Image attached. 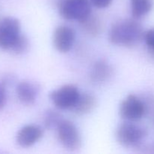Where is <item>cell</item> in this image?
Wrapping results in <instances>:
<instances>
[{"label": "cell", "instance_id": "1", "mask_svg": "<svg viewBox=\"0 0 154 154\" xmlns=\"http://www.w3.org/2000/svg\"><path fill=\"white\" fill-rule=\"evenodd\" d=\"M143 26L138 20L123 19L117 21L109 32V40L118 46L133 47L144 38Z\"/></svg>", "mask_w": 154, "mask_h": 154}, {"label": "cell", "instance_id": "12", "mask_svg": "<svg viewBox=\"0 0 154 154\" xmlns=\"http://www.w3.org/2000/svg\"><path fill=\"white\" fill-rule=\"evenodd\" d=\"M97 105V99L95 96L90 93H84L80 97L72 111L78 115H84L91 112Z\"/></svg>", "mask_w": 154, "mask_h": 154}, {"label": "cell", "instance_id": "19", "mask_svg": "<svg viewBox=\"0 0 154 154\" xmlns=\"http://www.w3.org/2000/svg\"><path fill=\"white\" fill-rule=\"evenodd\" d=\"M92 5L95 6L97 8H105L108 7L113 0H90Z\"/></svg>", "mask_w": 154, "mask_h": 154}, {"label": "cell", "instance_id": "16", "mask_svg": "<svg viewBox=\"0 0 154 154\" xmlns=\"http://www.w3.org/2000/svg\"><path fill=\"white\" fill-rule=\"evenodd\" d=\"M29 46V42L28 38L25 35H21L11 51L16 54H21L28 50Z\"/></svg>", "mask_w": 154, "mask_h": 154}, {"label": "cell", "instance_id": "3", "mask_svg": "<svg viewBox=\"0 0 154 154\" xmlns=\"http://www.w3.org/2000/svg\"><path fill=\"white\" fill-rule=\"evenodd\" d=\"M91 5L90 0H61L59 12L65 20L81 22L92 14Z\"/></svg>", "mask_w": 154, "mask_h": 154}, {"label": "cell", "instance_id": "2", "mask_svg": "<svg viewBox=\"0 0 154 154\" xmlns=\"http://www.w3.org/2000/svg\"><path fill=\"white\" fill-rule=\"evenodd\" d=\"M147 135L144 128L129 121L120 124L116 131L117 142L125 147H138Z\"/></svg>", "mask_w": 154, "mask_h": 154}, {"label": "cell", "instance_id": "8", "mask_svg": "<svg viewBox=\"0 0 154 154\" xmlns=\"http://www.w3.org/2000/svg\"><path fill=\"white\" fill-rule=\"evenodd\" d=\"M75 32L72 28L66 25L59 26L54 30L53 43L54 48L60 53H67L73 47Z\"/></svg>", "mask_w": 154, "mask_h": 154}, {"label": "cell", "instance_id": "13", "mask_svg": "<svg viewBox=\"0 0 154 154\" xmlns=\"http://www.w3.org/2000/svg\"><path fill=\"white\" fill-rule=\"evenodd\" d=\"M131 13L132 17L140 19L148 14L154 5L153 0H131Z\"/></svg>", "mask_w": 154, "mask_h": 154}, {"label": "cell", "instance_id": "17", "mask_svg": "<svg viewBox=\"0 0 154 154\" xmlns=\"http://www.w3.org/2000/svg\"><path fill=\"white\" fill-rule=\"evenodd\" d=\"M144 39L148 48L149 52L154 53V28L150 29L144 32Z\"/></svg>", "mask_w": 154, "mask_h": 154}, {"label": "cell", "instance_id": "4", "mask_svg": "<svg viewBox=\"0 0 154 154\" xmlns=\"http://www.w3.org/2000/svg\"><path fill=\"white\" fill-rule=\"evenodd\" d=\"M79 90L73 84H66L50 93L53 105L60 110H72L80 97Z\"/></svg>", "mask_w": 154, "mask_h": 154}, {"label": "cell", "instance_id": "9", "mask_svg": "<svg viewBox=\"0 0 154 154\" xmlns=\"http://www.w3.org/2000/svg\"><path fill=\"white\" fill-rule=\"evenodd\" d=\"M44 132L37 125H26L18 131L16 136L17 144L21 147H29L37 143L43 136Z\"/></svg>", "mask_w": 154, "mask_h": 154}, {"label": "cell", "instance_id": "7", "mask_svg": "<svg viewBox=\"0 0 154 154\" xmlns=\"http://www.w3.org/2000/svg\"><path fill=\"white\" fill-rule=\"evenodd\" d=\"M20 28V23L17 18H3L0 21V48L11 51L21 35Z\"/></svg>", "mask_w": 154, "mask_h": 154}, {"label": "cell", "instance_id": "6", "mask_svg": "<svg viewBox=\"0 0 154 154\" xmlns=\"http://www.w3.org/2000/svg\"><path fill=\"white\" fill-rule=\"evenodd\" d=\"M57 137L62 145L67 150L75 151L81 147V134L72 121L62 120L57 128Z\"/></svg>", "mask_w": 154, "mask_h": 154}, {"label": "cell", "instance_id": "14", "mask_svg": "<svg viewBox=\"0 0 154 154\" xmlns=\"http://www.w3.org/2000/svg\"><path fill=\"white\" fill-rule=\"evenodd\" d=\"M80 23L86 32L92 36L98 35L102 30L101 20L97 17L94 16L92 14Z\"/></svg>", "mask_w": 154, "mask_h": 154}, {"label": "cell", "instance_id": "11", "mask_svg": "<svg viewBox=\"0 0 154 154\" xmlns=\"http://www.w3.org/2000/svg\"><path fill=\"white\" fill-rule=\"evenodd\" d=\"M112 74L113 69L111 65L105 60H99L92 67L90 78L94 84H101L108 81Z\"/></svg>", "mask_w": 154, "mask_h": 154}, {"label": "cell", "instance_id": "20", "mask_svg": "<svg viewBox=\"0 0 154 154\" xmlns=\"http://www.w3.org/2000/svg\"><path fill=\"white\" fill-rule=\"evenodd\" d=\"M150 56H151V57L154 59V53H150Z\"/></svg>", "mask_w": 154, "mask_h": 154}, {"label": "cell", "instance_id": "18", "mask_svg": "<svg viewBox=\"0 0 154 154\" xmlns=\"http://www.w3.org/2000/svg\"><path fill=\"white\" fill-rule=\"evenodd\" d=\"M6 102H7L6 86L3 83H0V110L5 106Z\"/></svg>", "mask_w": 154, "mask_h": 154}, {"label": "cell", "instance_id": "15", "mask_svg": "<svg viewBox=\"0 0 154 154\" xmlns=\"http://www.w3.org/2000/svg\"><path fill=\"white\" fill-rule=\"evenodd\" d=\"M61 115L58 112L53 110H48L46 111L44 117V123L47 129H57V126L62 121Z\"/></svg>", "mask_w": 154, "mask_h": 154}, {"label": "cell", "instance_id": "5", "mask_svg": "<svg viewBox=\"0 0 154 154\" xmlns=\"http://www.w3.org/2000/svg\"><path fill=\"white\" fill-rule=\"evenodd\" d=\"M144 101L135 94H129L122 101L119 113L123 120L136 122L141 120L147 112Z\"/></svg>", "mask_w": 154, "mask_h": 154}, {"label": "cell", "instance_id": "10", "mask_svg": "<svg viewBox=\"0 0 154 154\" xmlns=\"http://www.w3.org/2000/svg\"><path fill=\"white\" fill-rule=\"evenodd\" d=\"M17 96L23 104L31 105L35 102L39 93V87L34 83L23 81L17 86Z\"/></svg>", "mask_w": 154, "mask_h": 154}]
</instances>
